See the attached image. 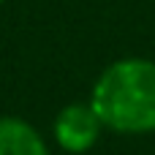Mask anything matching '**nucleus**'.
<instances>
[{
  "instance_id": "obj_1",
  "label": "nucleus",
  "mask_w": 155,
  "mask_h": 155,
  "mask_svg": "<svg viewBox=\"0 0 155 155\" xmlns=\"http://www.w3.org/2000/svg\"><path fill=\"white\" fill-rule=\"evenodd\" d=\"M90 106L106 131L144 136L155 131V60L120 57L109 63L90 93Z\"/></svg>"
},
{
  "instance_id": "obj_2",
  "label": "nucleus",
  "mask_w": 155,
  "mask_h": 155,
  "mask_svg": "<svg viewBox=\"0 0 155 155\" xmlns=\"http://www.w3.org/2000/svg\"><path fill=\"white\" fill-rule=\"evenodd\" d=\"M101 131H104V123L98 120V114L90 104L63 106L52 125V136H54L57 147L71 155H82L93 150L101 139Z\"/></svg>"
},
{
  "instance_id": "obj_3",
  "label": "nucleus",
  "mask_w": 155,
  "mask_h": 155,
  "mask_svg": "<svg viewBox=\"0 0 155 155\" xmlns=\"http://www.w3.org/2000/svg\"><path fill=\"white\" fill-rule=\"evenodd\" d=\"M0 155H52V153L35 125H30L22 117L5 114V117H0Z\"/></svg>"
},
{
  "instance_id": "obj_4",
  "label": "nucleus",
  "mask_w": 155,
  "mask_h": 155,
  "mask_svg": "<svg viewBox=\"0 0 155 155\" xmlns=\"http://www.w3.org/2000/svg\"><path fill=\"white\" fill-rule=\"evenodd\" d=\"M0 5H3V0H0Z\"/></svg>"
}]
</instances>
